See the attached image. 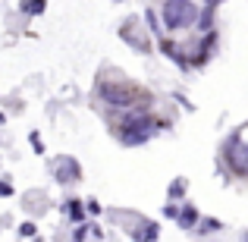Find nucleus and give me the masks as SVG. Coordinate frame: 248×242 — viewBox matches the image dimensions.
Masks as SVG:
<instances>
[{
    "instance_id": "1",
    "label": "nucleus",
    "mask_w": 248,
    "mask_h": 242,
    "mask_svg": "<svg viewBox=\"0 0 248 242\" xmlns=\"http://www.w3.org/2000/svg\"><path fill=\"white\" fill-rule=\"evenodd\" d=\"M154 116L148 113H126L120 123V139L126 142V145H141V142H148L154 135Z\"/></svg>"
},
{
    "instance_id": "2",
    "label": "nucleus",
    "mask_w": 248,
    "mask_h": 242,
    "mask_svg": "<svg viewBox=\"0 0 248 242\" xmlns=\"http://www.w3.org/2000/svg\"><path fill=\"white\" fill-rule=\"evenodd\" d=\"M198 22V6L192 0H167L164 3V25L167 29H188Z\"/></svg>"
},
{
    "instance_id": "3",
    "label": "nucleus",
    "mask_w": 248,
    "mask_h": 242,
    "mask_svg": "<svg viewBox=\"0 0 248 242\" xmlns=\"http://www.w3.org/2000/svg\"><path fill=\"white\" fill-rule=\"evenodd\" d=\"M101 97L107 104H113V107H132V104L141 101L139 88H132V85H123V82H104L101 85Z\"/></svg>"
},
{
    "instance_id": "4",
    "label": "nucleus",
    "mask_w": 248,
    "mask_h": 242,
    "mask_svg": "<svg viewBox=\"0 0 248 242\" xmlns=\"http://www.w3.org/2000/svg\"><path fill=\"white\" fill-rule=\"evenodd\" d=\"M226 161H230V167L236 170V173L248 176V142L239 129L232 132V139L226 142Z\"/></svg>"
},
{
    "instance_id": "5",
    "label": "nucleus",
    "mask_w": 248,
    "mask_h": 242,
    "mask_svg": "<svg viewBox=\"0 0 248 242\" xmlns=\"http://www.w3.org/2000/svg\"><path fill=\"white\" fill-rule=\"evenodd\" d=\"M50 167H54V179L57 182H63V186H69V182H76L79 179V161L76 158H66V154H60V158H54V163H50Z\"/></svg>"
},
{
    "instance_id": "6",
    "label": "nucleus",
    "mask_w": 248,
    "mask_h": 242,
    "mask_svg": "<svg viewBox=\"0 0 248 242\" xmlns=\"http://www.w3.org/2000/svg\"><path fill=\"white\" fill-rule=\"evenodd\" d=\"M120 32H123V38H126V41H129V38H132V44H135V48H139V50H148V38H145V35H141V32H139V25H135L132 19H129V22L123 25Z\"/></svg>"
},
{
    "instance_id": "7",
    "label": "nucleus",
    "mask_w": 248,
    "mask_h": 242,
    "mask_svg": "<svg viewBox=\"0 0 248 242\" xmlns=\"http://www.w3.org/2000/svg\"><path fill=\"white\" fill-rule=\"evenodd\" d=\"M44 0H22V13H41Z\"/></svg>"
},
{
    "instance_id": "8",
    "label": "nucleus",
    "mask_w": 248,
    "mask_h": 242,
    "mask_svg": "<svg viewBox=\"0 0 248 242\" xmlns=\"http://www.w3.org/2000/svg\"><path fill=\"white\" fill-rule=\"evenodd\" d=\"M195 220H198V214H195L192 208H186V211L179 214V224H182V226H195Z\"/></svg>"
},
{
    "instance_id": "9",
    "label": "nucleus",
    "mask_w": 248,
    "mask_h": 242,
    "mask_svg": "<svg viewBox=\"0 0 248 242\" xmlns=\"http://www.w3.org/2000/svg\"><path fill=\"white\" fill-rule=\"evenodd\" d=\"M154 236H157V224H148L145 230L135 233V239H154Z\"/></svg>"
},
{
    "instance_id": "10",
    "label": "nucleus",
    "mask_w": 248,
    "mask_h": 242,
    "mask_svg": "<svg viewBox=\"0 0 248 242\" xmlns=\"http://www.w3.org/2000/svg\"><path fill=\"white\" fill-rule=\"evenodd\" d=\"M69 214H73V217H76V220H82V208H79V205H76V201H69Z\"/></svg>"
},
{
    "instance_id": "11",
    "label": "nucleus",
    "mask_w": 248,
    "mask_h": 242,
    "mask_svg": "<svg viewBox=\"0 0 248 242\" xmlns=\"http://www.w3.org/2000/svg\"><path fill=\"white\" fill-rule=\"evenodd\" d=\"M19 233H22V236H35V226H31V224H25V226H22Z\"/></svg>"
},
{
    "instance_id": "12",
    "label": "nucleus",
    "mask_w": 248,
    "mask_h": 242,
    "mask_svg": "<svg viewBox=\"0 0 248 242\" xmlns=\"http://www.w3.org/2000/svg\"><path fill=\"white\" fill-rule=\"evenodd\" d=\"M0 195H10V186H6V182H0Z\"/></svg>"
},
{
    "instance_id": "13",
    "label": "nucleus",
    "mask_w": 248,
    "mask_h": 242,
    "mask_svg": "<svg viewBox=\"0 0 248 242\" xmlns=\"http://www.w3.org/2000/svg\"><path fill=\"white\" fill-rule=\"evenodd\" d=\"M204 3H207V6H217V3H223V0H204Z\"/></svg>"
}]
</instances>
